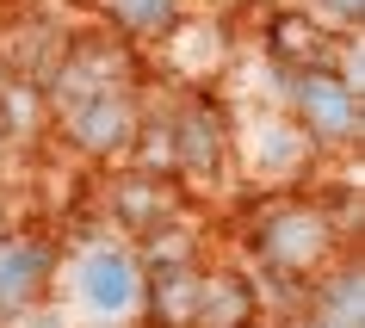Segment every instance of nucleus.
Masks as SVG:
<instances>
[{"label":"nucleus","mask_w":365,"mask_h":328,"mask_svg":"<svg viewBox=\"0 0 365 328\" xmlns=\"http://www.w3.org/2000/svg\"><path fill=\"white\" fill-rule=\"evenodd\" d=\"M248 322H254V291H248V279H235V272H211V279H198L192 328H248Z\"/></svg>","instance_id":"nucleus-1"},{"label":"nucleus","mask_w":365,"mask_h":328,"mask_svg":"<svg viewBox=\"0 0 365 328\" xmlns=\"http://www.w3.org/2000/svg\"><path fill=\"white\" fill-rule=\"evenodd\" d=\"M267 43H272V56H279V62L304 68V75H309V62H328V50H334V38H328L309 13H279L272 31H267Z\"/></svg>","instance_id":"nucleus-2"},{"label":"nucleus","mask_w":365,"mask_h":328,"mask_svg":"<svg viewBox=\"0 0 365 328\" xmlns=\"http://www.w3.org/2000/svg\"><path fill=\"white\" fill-rule=\"evenodd\" d=\"M304 118H309V130L316 136H346L353 130V87L334 75H304Z\"/></svg>","instance_id":"nucleus-3"},{"label":"nucleus","mask_w":365,"mask_h":328,"mask_svg":"<svg viewBox=\"0 0 365 328\" xmlns=\"http://www.w3.org/2000/svg\"><path fill=\"white\" fill-rule=\"evenodd\" d=\"M38 285H43V254L31 248V242H13V235H6V242H0V309L13 304H31V297H38Z\"/></svg>","instance_id":"nucleus-4"},{"label":"nucleus","mask_w":365,"mask_h":328,"mask_svg":"<svg viewBox=\"0 0 365 328\" xmlns=\"http://www.w3.org/2000/svg\"><path fill=\"white\" fill-rule=\"evenodd\" d=\"M192 309H198V272H161L155 279V322L161 328H192Z\"/></svg>","instance_id":"nucleus-5"},{"label":"nucleus","mask_w":365,"mask_h":328,"mask_svg":"<svg viewBox=\"0 0 365 328\" xmlns=\"http://www.w3.org/2000/svg\"><path fill=\"white\" fill-rule=\"evenodd\" d=\"M112 13L130 25V31H161L168 13H173V0H112Z\"/></svg>","instance_id":"nucleus-6"},{"label":"nucleus","mask_w":365,"mask_h":328,"mask_svg":"<svg viewBox=\"0 0 365 328\" xmlns=\"http://www.w3.org/2000/svg\"><path fill=\"white\" fill-rule=\"evenodd\" d=\"M124 279H130V267H124V260H112V254H99L93 260V297L99 304H106V297H112V304H124V297H130V285H124Z\"/></svg>","instance_id":"nucleus-7"},{"label":"nucleus","mask_w":365,"mask_h":328,"mask_svg":"<svg viewBox=\"0 0 365 328\" xmlns=\"http://www.w3.org/2000/svg\"><path fill=\"white\" fill-rule=\"evenodd\" d=\"M341 6V19H359V0H334Z\"/></svg>","instance_id":"nucleus-8"}]
</instances>
